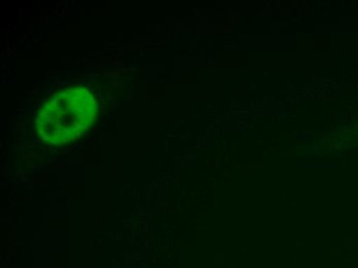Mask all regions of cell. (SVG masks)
<instances>
[{
	"label": "cell",
	"instance_id": "6da1fadb",
	"mask_svg": "<svg viewBox=\"0 0 358 268\" xmlns=\"http://www.w3.org/2000/svg\"><path fill=\"white\" fill-rule=\"evenodd\" d=\"M97 104L84 88H73L55 96L39 111L36 126L43 139L60 146L71 143L97 119Z\"/></svg>",
	"mask_w": 358,
	"mask_h": 268
}]
</instances>
